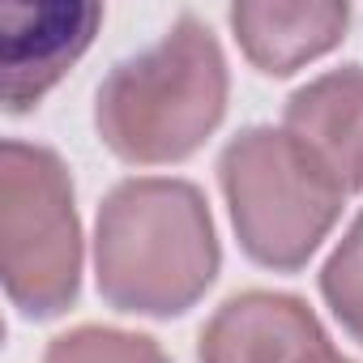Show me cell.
<instances>
[{"mask_svg":"<svg viewBox=\"0 0 363 363\" xmlns=\"http://www.w3.org/2000/svg\"><path fill=\"white\" fill-rule=\"evenodd\" d=\"M325 299L333 303L337 320L363 342V218L325 265Z\"/></svg>","mask_w":363,"mask_h":363,"instance_id":"30bf717a","label":"cell"},{"mask_svg":"<svg viewBox=\"0 0 363 363\" xmlns=\"http://www.w3.org/2000/svg\"><path fill=\"white\" fill-rule=\"evenodd\" d=\"M218 274L206 201L184 179H128L99 214V286L120 312L175 316Z\"/></svg>","mask_w":363,"mask_h":363,"instance_id":"6da1fadb","label":"cell"},{"mask_svg":"<svg viewBox=\"0 0 363 363\" xmlns=\"http://www.w3.org/2000/svg\"><path fill=\"white\" fill-rule=\"evenodd\" d=\"M43 363H167L150 337L111 333V329H77L56 337Z\"/></svg>","mask_w":363,"mask_h":363,"instance_id":"9c48e42d","label":"cell"},{"mask_svg":"<svg viewBox=\"0 0 363 363\" xmlns=\"http://www.w3.org/2000/svg\"><path fill=\"white\" fill-rule=\"evenodd\" d=\"M0 235L5 282L30 316L60 312L77 291V218L73 189L56 154L9 141L0 171Z\"/></svg>","mask_w":363,"mask_h":363,"instance_id":"277c9868","label":"cell"},{"mask_svg":"<svg viewBox=\"0 0 363 363\" xmlns=\"http://www.w3.org/2000/svg\"><path fill=\"white\" fill-rule=\"evenodd\" d=\"M248 56L265 73H291L303 60L320 56L337 43L346 26V9L337 5H312V9H269V5H244L231 13Z\"/></svg>","mask_w":363,"mask_h":363,"instance_id":"ba28073f","label":"cell"},{"mask_svg":"<svg viewBox=\"0 0 363 363\" xmlns=\"http://www.w3.org/2000/svg\"><path fill=\"white\" fill-rule=\"evenodd\" d=\"M99 22V5H0L5 107L26 111L39 103L90 48Z\"/></svg>","mask_w":363,"mask_h":363,"instance_id":"5b68a950","label":"cell"},{"mask_svg":"<svg viewBox=\"0 0 363 363\" xmlns=\"http://www.w3.org/2000/svg\"><path fill=\"white\" fill-rule=\"evenodd\" d=\"M227 69L210 30L193 18L150 52L124 60L99 90V128L107 145L133 162L184 158L218 124Z\"/></svg>","mask_w":363,"mask_h":363,"instance_id":"7a4b0ae2","label":"cell"},{"mask_svg":"<svg viewBox=\"0 0 363 363\" xmlns=\"http://www.w3.org/2000/svg\"><path fill=\"white\" fill-rule=\"evenodd\" d=\"M223 189L244 248L269 269H299L333 227L346 197L308 145L274 128H248L227 145Z\"/></svg>","mask_w":363,"mask_h":363,"instance_id":"3957f363","label":"cell"},{"mask_svg":"<svg viewBox=\"0 0 363 363\" xmlns=\"http://www.w3.org/2000/svg\"><path fill=\"white\" fill-rule=\"evenodd\" d=\"M286 133L308 145L333 179L350 193L363 184V69H342L308 90H299L286 107Z\"/></svg>","mask_w":363,"mask_h":363,"instance_id":"52a82bcc","label":"cell"},{"mask_svg":"<svg viewBox=\"0 0 363 363\" xmlns=\"http://www.w3.org/2000/svg\"><path fill=\"white\" fill-rule=\"evenodd\" d=\"M201 363H342L316 316L291 295H240L201 333Z\"/></svg>","mask_w":363,"mask_h":363,"instance_id":"8992f818","label":"cell"}]
</instances>
